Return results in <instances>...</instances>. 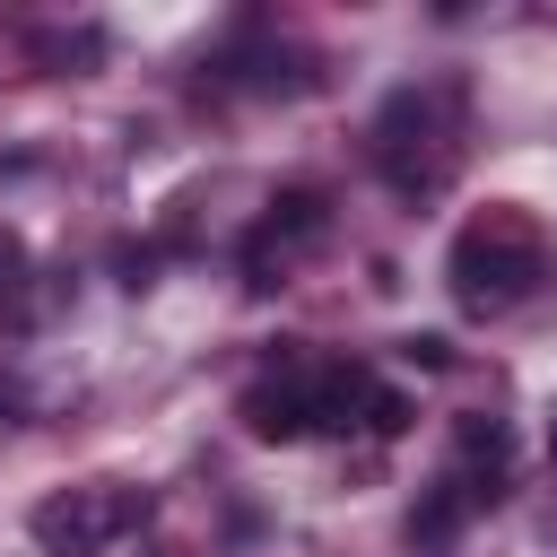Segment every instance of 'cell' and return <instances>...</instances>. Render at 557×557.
I'll list each match as a JSON object with an SVG mask.
<instances>
[{
	"label": "cell",
	"mask_w": 557,
	"mask_h": 557,
	"mask_svg": "<svg viewBox=\"0 0 557 557\" xmlns=\"http://www.w3.org/2000/svg\"><path fill=\"white\" fill-rule=\"evenodd\" d=\"M366 426H374V435H409V400H400V392H374V400H366Z\"/></svg>",
	"instance_id": "cell-8"
},
{
	"label": "cell",
	"mask_w": 557,
	"mask_h": 557,
	"mask_svg": "<svg viewBox=\"0 0 557 557\" xmlns=\"http://www.w3.org/2000/svg\"><path fill=\"white\" fill-rule=\"evenodd\" d=\"M9 409H17V383H0V418H9Z\"/></svg>",
	"instance_id": "cell-11"
},
{
	"label": "cell",
	"mask_w": 557,
	"mask_h": 557,
	"mask_svg": "<svg viewBox=\"0 0 557 557\" xmlns=\"http://www.w3.org/2000/svg\"><path fill=\"white\" fill-rule=\"evenodd\" d=\"M17 278H26V244H17V235H9V226H0V296H9V287H17Z\"/></svg>",
	"instance_id": "cell-10"
},
{
	"label": "cell",
	"mask_w": 557,
	"mask_h": 557,
	"mask_svg": "<svg viewBox=\"0 0 557 557\" xmlns=\"http://www.w3.org/2000/svg\"><path fill=\"white\" fill-rule=\"evenodd\" d=\"M305 235H322V191H287V200L261 218V235H252V287H270V252H287V244H305Z\"/></svg>",
	"instance_id": "cell-5"
},
{
	"label": "cell",
	"mask_w": 557,
	"mask_h": 557,
	"mask_svg": "<svg viewBox=\"0 0 557 557\" xmlns=\"http://www.w3.org/2000/svg\"><path fill=\"white\" fill-rule=\"evenodd\" d=\"M139 513H148V496H131V487H70V496H44L35 505V548L44 557H96Z\"/></svg>",
	"instance_id": "cell-2"
},
{
	"label": "cell",
	"mask_w": 557,
	"mask_h": 557,
	"mask_svg": "<svg viewBox=\"0 0 557 557\" xmlns=\"http://www.w3.org/2000/svg\"><path fill=\"white\" fill-rule=\"evenodd\" d=\"M305 400H313V426H339V435H348V426H357V409L374 400V383H366L357 366H331L322 383H305Z\"/></svg>",
	"instance_id": "cell-6"
},
{
	"label": "cell",
	"mask_w": 557,
	"mask_h": 557,
	"mask_svg": "<svg viewBox=\"0 0 557 557\" xmlns=\"http://www.w3.org/2000/svg\"><path fill=\"white\" fill-rule=\"evenodd\" d=\"M400 357H409V366H426V374H444V366H453V339L418 331V339H400Z\"/></svg>",
	"instance_id": "cell-9"
},
{
	"label": "cell",
	"mask_w": 557,
	"mask_h": 557,
	"mask_svg": "<svg viewBox=\"0 0 557 557\" xmlns=\"http://www.w3.org/2000/svg\"><path fill=\"white\" fill-rule=\"evenodd\" d=\"M461 461H487V479H505V426L496 418H461Z\"/></svg>",
	"instance_id": "cell-7"
},
{
	"label": "cell",
	"mask_w": 557,
	"mask_h": 557,
	"mask_svg": "<svg viewBox=\"0 0 557 557\" xmlns=\"http://www.w3.org/2000/svg\"><path fill=\"white\" fill-rule=\"evenodd\" d=\"M244 426L261 435V444H296V435H313V400H305V383H252L244 392Z\"/></svg>",
	"instance_id": "cell-4"
},
{
	"label": "cell",
	"mask_w": 557,
	"mask_h": 557,
	"mask_svg": "<svg viewBox=\"0 0 557 557\" xmlns=\"http://www.w3.org/2000/svg\"><path fill=\"white\" fill-rule=\"evenodd\" d=\"M540 278H548V244H540L531 218L487 209L479 226H461V244H453V296H461L470 313H505V305H522Z\"/></svg>",
	"instance_id": "cell-1"
},
{
	"label": "cell",
	"mask_w": 557,
	"mask_h": 557,
	"mask_svg": "<svg viewBox=\"0 0 557 557\" xmlns=\"http://www.w3.org/2000/svg\"><path fill=\"white\" fill-rule=\"evenodd\" d=\"M479 505H496V487H479L470 470H444V479L418 496V513H409V540H418V548H444V540H453V531H461Z\"/></svg>",
	"instance_id": "cell-3"
}]
</instances>
